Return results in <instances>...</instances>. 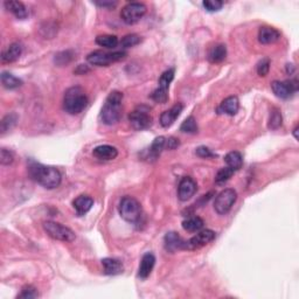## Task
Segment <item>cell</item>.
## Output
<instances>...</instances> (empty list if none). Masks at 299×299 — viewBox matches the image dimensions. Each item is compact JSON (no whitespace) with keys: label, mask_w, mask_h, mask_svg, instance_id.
Instances as JSON below:
<instances>
[{"label":"cell","mask_w":299,"mask_h":299,"mask_svg":"<svg viewBox=\"0 0 299 299\" xmlns=\"http://www.w3.org/2000/svg\"><path fill=\"white\" fill-rule=\"evenodd\" d=\"M174 74H175V71L173 68L168 69V71L162 73L160 78H159L158 88L155 89L151 95V97L153 101H155L157 103H161V104H164V103L167 102L168 88H169V84H171V82L173 81Z\"/></svg>","instance_id":"52a82bcc"},{"label":"cell","mask_w":299,"mask_h":299,"mask_svg":"<svg viewBox=\"0 0 299 299\" xmlns=\"http://www.w3.org/2000/svg\"><path fill=\"white\" fill-rule=\"evenodd\" d=\"M224 161L229 168H231L232 171H238L243 165V158L242 154L237 151L229 152V153L224 157Z\"/></svg>","instance_id":"d4e9b609"},{"label":"cell","mask_w":299,"mask_h":299,"mask_svg":"<svg viewBox=\"0 0 299 299\" xmlns=\"http://www.w3.org/2000/svg\"><path fill=\"white\" fill-rule=\"evenodd\" d=\"M13 160H14V157H13L12 152L6 149H1V151H0V162H1V165H11Z\"/></svg>","instance_id":"f35d334b"},{"label":"cell","mask_w":299,"mask_h":299,"mask_svg":"<svg viewBox=\"0 0 299 299\" xmlns=\"http://www.w3.org/2000/svg\"><path fill=\"white\" fill-rule=\"evenodd\" d=\"M227 56V48L224 45H217L214 47L211 48V51L208 52V60L212 63H220L224 61Z\"/></svg>","instance_id":"cb8c5ba5"},{"label":"cell","mask_w":299,"mask_h":299,"mask_svg":"<svg viewBox=\"0 0 299 299\" xmlns=\"http://www.w3.org/2000/svg\"><path fill=\"white\" fill-rule=\"evenodd\" d=\"M95 5L103 8H114L117 5V1H95Z\"/></svg>","instance_id":"b9f144b4"},{"label":"cell","mask_w":299,"mask_h":299,"mask_svg":"<svg viewBox=\"0 0 299 299\" xmlns=\"http://www.w3.org/2000/svg\"><path fill=\"white\" fill-rule=\"evenodd\" d=\"M166 146V138L165 137H158L154 139V142L152 143L151 148H150V157L155 159L159 154L161 153L162 150Z\"/></svg>","instance_id":"f546056e"},{"label":"cell","mask_w":299,"mask_h":299,"mask_svg":"<svg viewBox=\"0 0 299 299\" xmlns=\"http://www.w3.org/2000/svg\"><path fill=\"white\" fill-rule=\"evenodd\" d=\"M92 205H94V200L89 195H79L73 201V206H74L76 213L79 217H83L90 211Z\"/></svg>","instance_id":"ffe728a7"},{"label":"cell","mask_w":299,"mask_h":299,"mask_svg":"<svg viewBox=\"0 0 299 299\" xmlns=\"http://www.w3.org/2000/svg\"><path fill=\"white\" fill-rule=\"evenodd\" d=\"M129 121L135 130L142 131L149 129L152 124V117L149 114V110L144 106H139L129 115Z\"/></svg>","instance_id":"30bf717a"},{"label":"cell","mask_w":299,"mask_h":299,"mask_svg":"<svg viewBox=\"0 0 299 299\" xmlns=\"http://www.w3.org/2000/svg\"><path fill=\"white\" fill-rule=\"evenodd\" d=\"M235 171H232L231 168H229L228 166L227 167L221 168L220 171L217 173V177H215V182H217L218 185H222L224 184L225 181H228L229 179L232 177V174H234Z\"/></svg>","instance_id":"d6a6232c"},{"label":"cell","mask_w":299,"mask_h":299,"mask_svg":"<svg viewBox=\"0 0 299 299\" xmlns=\"http://www.w3.org/2000/svg\"><path fill=\"white\" fill-rule=\"evenodd\" d=\"M92 154L97 159H101V160H114V159L117 158L118 151L114 146L99 145L94 149Z\"/></svg>","instance_id":"d6986e66"},{"label":"cell","mask_w":299,"mask_h":299,"mask_svg":"<svg viewBox=\"0 0 299 299\" xmlns=\"http://www.w3.org/2000/svg\"><path fill=\"white\" fill-rule=\"evenodd\" d=\"M198 130L199 129H198L197 121H195L193 116L186 118L180 126V131L185 132V134H197Z\"/></svg>","instance_id":"1f68e13d"},{"label":"cell","mask_w":299,"mask_h":299,"mask_svg":"<svg viewBox=\"0 0 299 299\" xmlns=\"http://www.w3.org/2000/svg\"><path fill=\"white\" fill-rule=\"evenodd\" d=\"M1 83L6 89L13 90V89L21 87L24 82H22V79H20L19 77H16V76L11 74V73L4 72L1 74Z\"/></svg>","instance_id":"484cf974"},{"label":"cell","mask_w":299,"mask_h":299,"mask_svg":"<svg viewBox=\"0 0 299 299\" xmlns=\"http://www.w3.org/2000/svg\"><path fill=\"white\" fill-rule=\"evenodd\" d=\"M202 5L208 12H217L222 8L224 1H220V0H205Z\"/></svg>","instance_id":"8d00e7d4"},{"label":"cell","mask_w":299,"mask_h":299,"mask_svg":"<svg viewBox=\"0 0 299 299\" xmlns=\"http://www.w3.org/2000/svg\"><path fill=\"white\" fill-rule=\"evenodd\" d=\"M195 153H197V155H199V157H201V158L215 157V154L213 153V152L208 148H206V146H200V148H198L197 151H195Z\"/></svg>","instance_id":"ab89813d"},{"label":"cell","mask_w":299,"mask_h":299,"mask_svg":"<svg viewBox=\"0 0 299 299\" xmlns=\"http://www.w3.org/2000/svg\"><path fill=\"white\" fill-rule=\"evenodd\" d=\"M287 73L289 75H292L295 73V67L294 65H288L287 66Z\"/></svg>","instance_id":"7bdbcfd3"},{"label":"cell","mask_w":299,"mask_h":299,"mask_svg":"<svg viewBox=\"0 0 299 299\" xmlns=\"http://www.w3.org/2000/svg\"><path fill=\"white\" fill-rule=\"evenodd\" d=\"M139 42H141V36H138L137 34H129L122 39L121 46L123 48H131L137 46Z\"/></svg>","instance_id":"836d02e7"},{"label":"cell","mask_w":299,"mask_h":299,"mask_svg":"<svg viewBox=\"0 0 299 299\" xmlns=\"http://www.w3.org/2000/svg\"><path fill=\"white\" fill-rule=\"evenodd\" d=\"M179 145H180V143H179V139H177V138L171 137V138L166 139V146H165V148H167L168 150L177 149Z\"/></svg>","instance_id":"60d3db41"},{"label":"cell","mask_w":299,"mask_h":299,"mask_svg":"<svg viewBox=\"0 0 299 299\" xmlns=\"http://www.w3.org/2000/svg\"><path fill=\"white\" fill-rule=\"evenodd\" d=\"M72 60H73V53L69 51L61 52V53H59V54L55 55V63L58 66H60V67L68 65Z\"/></svg>","instance_id":"d590c367"},{"label":"cell","mask_w":299,"mask_h":299,"mask_svg":"<svg viewBox=\"0 0 299 299\" xmlns=\"http://www.w3.org/2000/svg\"><path fill=\"white\" fill-rule=\"evenodd\" d=\"M198 186L191 177H184L180 180L178 187V197L181 201H187L191 199L197 192Z\"/></svg>","instance_id":"4fadbf2b"},{"label":"cell","mask_w":299,"mask_h":299,"mask_svg":"<svg viewBox=\"0 0 299 299\" xmlns=\"http://www.w3.org/2000/svg\"><path fill=\"white\" fill-rule=\"evenodd\" d=\"M119 214L126 222L136 224L142 217L141 204L132 197H124L119 202Z\"/></svg>","instance_id":"277c9868"},{"label":"cell","mask_w":299,"mask_h":299,"mask_svg":"<svg viewBox=\"0 0 299 299\" xmlns=\"http://www.w3.org/2000/svg\"><path fill=\"white\" fill-rule=\"evenodd\" d=\"M215 236H217V235H215V232L211 230V229L199 231L195 236L187 241V249H189V250H195V249H200L205 247V245L211 243L215 238Z\"/></svg>","instance_id":"7c38bea8"},{"label":"cell","mask_w":299,"mask_h":299,"mask_svg":"<svg viewBox=\"0 0 299 299\" xmlns=\"http://www.w3.org/2000/svg\"><path fill=\"white\" fill-rule=\"evenodd\" d=\"M155 264V257L153 254L151 252H146V254L143 256L141 265H139V270H138V276L142 278V280H146L150 275H151L152 270H153Z\"/></svg>","instance_id":"2e32d148"},{"label":"cell","mask_w":299,"mask_h":299,"mask_svg":"<svg viewBox=\"0 0 299 299\" xmlns=\"http://www.w3.org/2000/svg\"><path fill=\"white\" fill-rule=\"evenodd\" d=\"M146 14V6L142 2H130L122 8L121 18L128 25H135Z\"/></svg>","instance_id":"9c48e42d"},{"label":"cell","mask_w":299,"mask_h":299,"mask_svg":"<svg viewBox=\"0 0 299 299\" xmlns=\"http://www.w3.org/2000/svg\"><path fill=\"white\" fill-rule=\"evenodd\" d=\"M122 101L123 94L121 91L114 90L109 94L105 99L101 111V119L106 125H115L122 118Z\"/></svg>","instance_id":"7a4b0ae2"},{"label":"cell","mask_w":299,"mask_h":299,"mask_svg":"<svg viewBox=\"0 0 299 299\" xmlns=\"http://www.w3.org/2000/svg\"><path fill=\"white\" fill-rule=\"evenodd\" d=\"M126 58L125 52H115V53H105L101 51H96L90 53L87 56L88 62L92 66H98V67H108L111 63L122 61Z\"/></svg>","instance_id":"5b68a950"},{"label":"cell","mask_w":299,"mask_h":299,"mask_svg":"<svg viewBox=\"0 0 299 299\" xmlns=\"http://www.w3.org/2000/svg\"><path fill=\"white\" fill-rule=\"evenodd\" d=\"M283 124V117H282L281 111L278 109L274 108L270 112V117H269L268 126L270 130H277Z\"/></svg>","instance_id":"f1b7e54d"},{"label":"cell","mask_w":299,"mask_h":299,"mask_svg":"<svg viewBox=\"0 0 299 299\" xmlns=\"http://www.w3.org/2000/svg\"><path fill=\"white\" fill-rule=\"evenodd\" d=\"M118 38L116 35H109V34H104V35H98L96 38V44L101 47H105V48H115L117 47L118 45Z\"/></svg>","instance_id":"83f0119b"},{"label":"cell","mask_w":299,"mask_h":299,"mask_svg":"<svg viewBox=\"0 0 299 299\" xmlns=\"http://www.w3.org/2000/svg\"><path fill=\"white\" fill-rule=\"evenodd\" d=\"M269 71H270V60L267 58L261 60L257 65V74L260 76H267Z\"/></svg>","instance_id":"74e56055"},{"label":"cell","mask_w":299,"mask_h":299,"mask_svg":"<svg viewBox=\"0 0 299 299\" xmlns=\"http://www.w3.org/2000/svg\"><path fill=\"white\" fill-rule=\"evenodd\" d=\"M240 109V101L236 96H229L221 103L218 108L219 114H227L229 116H235Z\"/></svg>","instance_id":"e0dca14e"},{"label":"cell","mask_w":299,"mask_h":299,"mask_svg":"<svg viewBox=\"0 0 299 299\" xmlns=\"http://www.w3.org/2000/svg\"><path fill=\"white\" fill-rule=\"evenodd\" d=\"M21 54H22V46L18 44V42H14V44L9 45L8 47L2 52L1 60L2 62L11 63L16 61V60L21 56Z\"/></svg>","instance_id":"7402d4cb"},{"label":"cell","mask_w":299,"mask_h":299,"mask_svg":"<svg viewBox=\"0 0 299 299\" xmlns=\"http://www.w3.org/2000/svg\"><path fill=\"white\" fill-rule=\"evenodd\" d=\"M271 89L277 97L287 99L291 97L295 92L298 90V81L297 79H288V81H274L271 83Z\"/></svg>","instance_id":"8fae6325"},{"label":"cell","mask_w":299,"mask_h":299,"mask_svg":"<svg viewBox=\"0 0 299 299\" xmlns=\"http://www.w3.org/2000/svg\"><path fill=\"white\" fill-rule=\"evenodd\" d=\"M88 97L79 87H72L66 91L63 97V109L71 115H78L87 108Z\"/></svg>","instance_id":"3957f363"},{"label":"cell","mask_w":299,"mask_h":299,"mask_svg":"<svg viewBox=\"0 0 299 299\" xmlns=\"http://www.w3.org/2000/svg\"><path fill=\"white\" fill-rule=\"evenodd\" d=\"M5 8L8 12H11L15 18L20 20H24L28 16V11L26 6L21 1H15V0H7L4 2Z\"/></svg>","instance_id":"44dd1931"},{"label":"cell","mask_w":299,"mask_h":299,"mask_svg":"<svg viewBox=\"0 0 299 299\" xmlns=\"http://www.w3.org/2000/svg\"><path fill=\"white\" fill-rule=\"evenodd\" d=\"M182 110H184V105H182L181 103H177V104L172 106L169 110L162 112L160 116L161 126H164V128H168V126H171L175 121H177V118L180 116Z\"/></svg>","instance_id":"9a60e30c"},{"label":"cell","mask_w":299,"mask_h":299,"mask_svg":"<svg viewBox=\"0 0 299 299\" xmlns=\"http://www.w3.org/2000/svg\"><path fill=\"white\" fill-rule=\"evenodd\" d=\"M29 175L33 180L47 189H54L61 185V173L52 166H45L38 162H32L29 165Z\"/></svg>","instance_id":"6da1fadb"},{"label":"cell","mask_w":299,"mask_h":299,"mask_svg":"<svg viewBox=\"0 0 299 299\" xmlns=\"http://www.w3.org/2000/svg\"><path fill=\"white\" fill-rule=\"evenodd\" d=\"M237 199V193L231 188L224 189L218 194L217 199L214 201V209L217 211L218 214L224 215L230 212L235 202Z\"/></svg>","instance_id":"ba28073f"},{"label":"cell","mask_w":299,"mask_h":299,"mask_svg":"<svg viewBox=\"0 0 299 299\" xmlns=\"http://www.w3.org/2000/svg\"><path fill=\"white\" fill-rule=\"evenodd\" d=\"M38 297H39V292L34 287H32V285H26V287L21 289V292L18 295V298H24V299H33Z\"/></svg>","instance_id":"e575fe53"},{"label":"cell","mask_w":299,"mask_h":299,"mask_svg":"<svg viewBox=\"0 0 299 299\" xmlns=\"http://www.w3.org/2000/svg\"><path fill=\"white\" fill-rule=\"evenodd\" d=\"M102 265L104 269V274L109 276H116L123 272V264L121 261L116 258H104L102 260Z\"/></svg>","instance_id":"603a6c76"},{"label":"cell","mask_w":299,"mask_h":299,"mask_svg":"<svg viewBox=\"0 0 299 299\" xmlns=\"http://www.w3.org/2000/svg\"><path fill=\"white\" fill-rule=\"evenodd\" d=\"M45 231L51 236L52 238L62 242H73L75 241L76 235L75 232L72 230L71 228L66 227L61 224L54 221H47L44 224Z\"/></svg>","instance_id":"8992f818"},{"label":"cell","mask_w":299,"mask_h":299,"mask_svg":"<svg viewBox=\"0 0 299 299\" xmlns=\"http://www.w3.org/2000/svg\"><path fill=\"white\" fill-rule=\"evenodd\" d=\"M204 224L205 222L201 218L192 217L182 222V228H184L186 231L197 232V231H200L201 229L204 228Z\"/></svg>","instance_id":"4316f807"},{"label":"cell","mask_w":299,"mask_h":299,"mask_svg":"<svg viewBox=\"0 0 299 299\" xmlns=\"http://www.w3.org/2000/svg\"><path fill=\"white\" fill-rule=\"evenodd\" d=\"M294 136H295L296 139H298V125L294 129Z\"/></svg>","instance_id":"ee69618b"},{"label":"cell","mask_w":299,"mask_h":299,"mask_svg":"<svg viewBox=\"0 0 299 299\" xmlns=\"http://www.w3.org/2000/svg\"><path fill=\"white\" fill-rule=\"evenodd\" d=\"M165 249L169 252H174L181 249H187V241L182 240L180 235L177 232L169 231L165 236Z\"/></svg>","instance_id":"5bb4252c"},{"label":"cell","mask_w":299,"mask_h":299,"mask_svg":"<svg viewBox=\"0 0 299 299\" xmlns=\"http://www.w3.org/2000/svg\"><path fill=\"white\" fill-rule=\"evenodd\" d=\"M280 38H281V33L274 27H269V26L261 27L260 32H258V41L263 45L274 44V42L278 41Z\"/></svg>","instance_id":"ac0fdd59"},{"label":"cell","mask_w":299,"mask_h":299,"mask_svg":"<svg viewBox=\"0 0 299 299\" xmlns=\"http://www.w3.org/2000/svg\"><path fill=\"white\" fill-rule=\"evenodd\" d=\"M16 122H18V116L15 114H9L6 115L4 118H2L1 123H0V131H1V135L6 134V132L11 130L16 124Z\"/></svg>","instance_id":"4dcf8cb0"}]
</instances>
